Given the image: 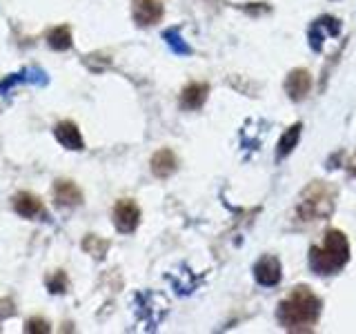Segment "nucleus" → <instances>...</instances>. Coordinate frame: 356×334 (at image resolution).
<instances>
[{
	"mask_svg": "<svg viewBox=\"0 0 356 334\" xmlns=\"http://www.w3.org/2000/svg\"><path fill=\"white\" fill-rule=\"evenodd\" d=\"M323 301L307 285H296L276 310V319L289 332H312L321 319Z\"/></svg>",
	"mask_w": 356,
	"mask_h": 334,
	"instance_id": "f257e3e1",
	"label": "nucleus"
},
{
	"mask_svg": "<svg viewBox=\"0 0 356 334\" xmlns=\"http://www.w3.org/2000/svg\"><path fill=\"white\" fill-rule=\"evenodd\" d=\"M339 198V187L330 181H312L303 192L298 194L292 218L300 225L325 221L334 214Z\"/></svg>",
	"mask_w": 356,
	"mask_h": 334,
	"instance_id": "f03ea898",
	"label": "nucleus"
},
{
	"mask_svg": "<svg viewBox=\"0 0 356 334\" xmlns=\"http://www.w3.org/2000/svg\"><path fill=\"white\" fill-rule=\"evenodd\" d=\"M309 270L318 276H334L350 263V241L341 230H327L321 245H312L307 254Z\"/></svg>",
	"mask_w": 356,
	"mask_h": 334,
	"instance_id": "7ed1b4c3",
	"label": "nucleus"
},
{
	"mask_svg": "<svg viewBox=\"0 0 356 334\" xmlns=\"http://www.w3.org/2000/svg\"><path fill=\"white\" fill-rule=\"evenodd\" d=\"M339 33H341V20H339V18H334V16H330V14L318 16V18L309 25V29H307V42H309L312 51L321 54V51H323V45H325V40L332 38V36H339Z\"/></svg>",
	"mask_w": 356,
	"mask_h": 334,
	"instance_id": "20e7f679",
	"label": "nucleus"
},
{
	"mask_svg": "<svg viewBox=\"0 0 356 334\" xmlns=\"http://www.w3.org/2000/svg\"><path fill=\"white\" fill-rule=\"evenodd\" d=\"M111 221L120 234H131L140 225V207L134 198H120L116 200L114 212H111Z\"/></svg>",
	"mask_w": 356,
	"mask_h": 334,
	"instance_id": "39448f33",
	"label": "nucleus"
},
{
	"mask_svg": "<svg viewBox=\"0 0 356 334\" xmlns=\"http://www.w3.org/2000/svg\"><path fill=\"white\" fill-rule=\"evenodd\" d=\"M165 7L161 0H131V18L138 27H154L163 20Z\"/></svg>",
	"mask_w": 356,
	"mask_h": 334,
	"instance_id": "423d86ee",
	"label": "nucleus"
},
{
	"mask_svg": "<svg viewBox=\"0 0 356 334\" xmlns=\"http://www.w3.org/2000/svg\"><path fill=\"white\" fill-rule=\"evenodd\" d=\"M254 278L263 287H274V285H278V283H281V278H283L281 261H278L274 254L261 256V259L256 261V265H254Z\"/></svg>",
	"mask_w": 356,
	"mask_h": 334,
	"instance_id": "0eeeda50",
	"label": "nucleus"
},
{
	"mask_svg": "<svg viewBox=\"0 0 356 334\" xmlns=\"http://www.w3.org/2000/svg\"><path fill=\"white\" fill-rule=\"evenodd\" d=\"M285 94L289 100H294V103H300V100H305L309 89H312V74L303 67H296L287 74L285 78Z\"/></svg>",
	"mask_w": 356,
	"mask_h": 334,
	"instance_id": "6e6552de",
	"label": "nucleus"
},
{
	"mask_svg": "<svg viewBox=\"0 0 356 334\" xmlns=\"http://www.w3.org/2000/svg\"><path fill=\"white\" fill-rule=\"evenodd\" d=\"M54 136L65 150H74V152L85 150L83 134H81V129H78V125L74 120H60L58 125L54 127Z\"/></svg>",
	"mask_w": 356,
	"mask_h": 334,
	"instance_id": "1a4fd4ad",
	"label": "nucleus"
},
{
	"mask_svg": "<svg viewBox=\"0 0 356 334\" xmlns=\"http://www.w3.org/2000/svg\"><path fill=\"white\" fill-rule=\"evenodd\" d=\"M209 96V85L207 83H189L183 87V92H181V98H178V103H181L183 109L187 111H196L205 105V100Z\"/></svg>",
	"mask_w": 356,
	"mask_h": 334,
	"instance_id": "9d476101",
	"label": "nucleus"
},
{
	"mask_svg": "<svg viewBox=\"0 0 356 334\" xmlns=\"http://www.w3.org/2000/svg\"><path fill=\"white\" fill-rule=\"evenodd\" d=\"M54 198L60 207H78L83 203V192L74 181H67V178H60V181L54 183Z\"/></svg>",
	"mask_w": 356,
	"mask_h": 334,
	"instance_id": "9b49d317",
	"label": "nucleus"
},
{
	"mask_svg": "<svg viewBox=\"0 0 356 334\" xmlns=\"http://www.w3.org/2000/svg\"><path fill=\"white\" fill-rule=\"evenodd\" d=\"M149 170L156 178H170L178 170V156L170 148H163L152 156Z\"/></svg>",
	"mask_w": 356,
	"mask_h": 334,
	"instance_id": "f8f14e48",
	"label": "nucleus"
},
{
	"mask_svg": "<svg viewBox=\"0 0 356 334\" xmlns=\"http://www.w3.org/2000/svg\"><path fill=\"white\" fill-rule=\"evenodd\" d=\"M11 205H14V212L22 218H36L44 212L42 200L36 194H31V192L14 194V198H11Z\"/></svg>",
	"mask_w": 356,
	"mask_h": 334,
	"instance_id": "ddd939ff",
	"label": "nucleus"
},
{
	"mask_svg": "<svg viewBox=\"0 0 356 334\" xmlns=\"http://www.w3.org/2000/svg\"><path fill=\"white\" fill-rule=\"evenodd\" d=\"M300 134H303V122H294V125H289L283 134L281 138H278V145H276V156L278 161L287 159L289 154L294 152V148L300 141Z\"/></svg>",
	"mask_w": 356,
	"mask_h": 334,
	"instance_id": "4468645a",
	"label": "nucleus"
},
{
	"mask_svg": "<svg viewBox=\"0 0 356 334\" xmlns=\"http://www.w3.org/2000/svg\"><path fill=\"white\" fill-rule=\"evenodd\" d=\"M44 38H47V45L56 51H67V49H72V45H74V36H72V27L70 25L51 27Z\"/></svg>",
	"mask_w": 356,
	"mask_h": 334,
	"instance_id": "2eb2a0df",
	"label": "nucleus"
},
{
	"mask_svg": "<svg viewBox=\"0 0 356 334\" xmlns=\"http://www.w3.org/2000/svg\"><path fill=\"white\" fill-rule=\"evenodd\" d=\"M163 40L170 45V49L178 56H192L194 49L189 47V45L185 42V38L181 36V29L178 27H170V29H165L163 31Z\"/></svg>",
	"mask_w": 356,
	"mask_h": 334,
	"instance_id": "dca6fc26",
	"label": "nucleus"
},
{
	"mask_svg": "<svg viewBox=\"0 0 356 334\" xmlns=\"http://www.w3.org/2000/svg\"><path fill=\"white\" fill-rule=\"evenodd\" d=\"M83 250L89 252L92 256H96V259H105V254L109 250V241L96 237V234H87L85 241H83Z\"/></svg>",
	"mask_w": 356,
	"mask_h": 334,
	"instance_id": "f3484780",
	"label": "nucleus"
},
{
	"mask_svg": "<svg viewBox=\"0 0 356 334\" xmlns=\"http://www.w3.org/2000/svg\"><path fill=\"white\" fill-rule=\"evenodd\" d=\"M44 285H47L51 294H63V292H67V287H70V276H67V272H63V270H56L44 278Z\"/></svg>",
	"mask_w": 356,
	"mask_h": 334,
	"instance_id": "a211bd4d",
	"label": "nucleus"
},
{
	"mask_svg": "<svg viewBox=\"0 0 356 334\" xmlns=\"http://www.w3.org/2000/svg\"><path fill=\"white\" fill-rule=\"evenodd\" d=\"M25 332H29V334H33V332L47 334V332H51V328H49V323L44 321L42 317H31V319L25 321Z\"/></svg>",
	"mask_w": 356,
	"mask_h": 334,
	"instance_id": "6ab92c4d",
	"label": "nucleus"
},
{
	"mask_svg": "<svg viewBox=\"0 0 356 334\" xmlns=\"http://www.w3.org/2000/svg\"><path fill=\"white\" fill-rule=\"evenodd\" d=\"M11 305H14V301H11V299L0 301V319H7V317L14 315V308H11Z\"/></svg>",
	"mask_w": 356,
	"mask_h": 334,
	"instance_id": "aec40b11",
	"label": "nucleus"
},
{
	"mask_svg": "<svg viewBox=\"0 0 356 334\" xmlns=\"http://www.w3.org/2000/svg\"><path fill=\"white\" fill-rule=\"evenodd\" d=\"M348 172L356 178V154L350 159V163H348Z\"/></svg>",
	"mask_w": 356,
	"mask_h": 334,
	"instance_id": "412c9836",
	"label": "nucleus"
}]
</instances>
